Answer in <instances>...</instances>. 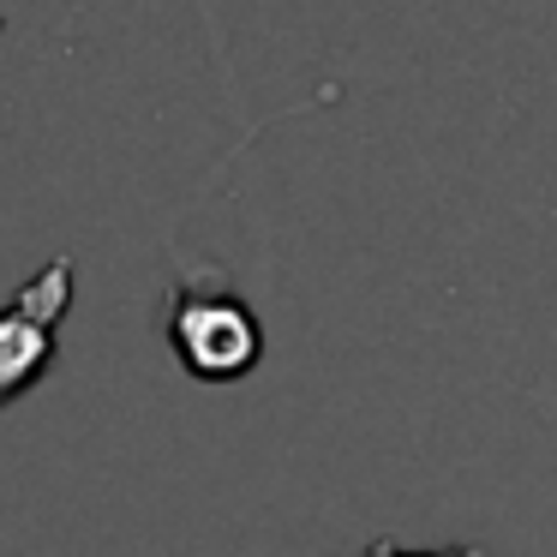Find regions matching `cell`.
<instances>
[{"mask_svg":"<svg viewBox=\"0 0 557 557\" xmlns=\"http://www.w3.org/2000/svg\"><path fill=\"white\" fill-rule=\"evenodd\" d=\"M61 294H66V264H49L37 288L18 294L13 312H0V401L42 372V360H49V324L61 312Z\"/></svg>","mask_w":557,"mask_h":557,"instance_id":"2","label":"cell"},{"mask_svg":"<svg viewBox=\"0 0 557 557\" xmlns=\"http://www.w3.org/2000/svg\"><path fill=\"white\" fill-rule=\"evenodd\" d=\"M169 342L193 377H240L258 366V318L234 294H186V300H174Z\"/></svg>","mask_w":557,"mask_h":557,"instance_id":"1","label":"cell"}]
</instances>
